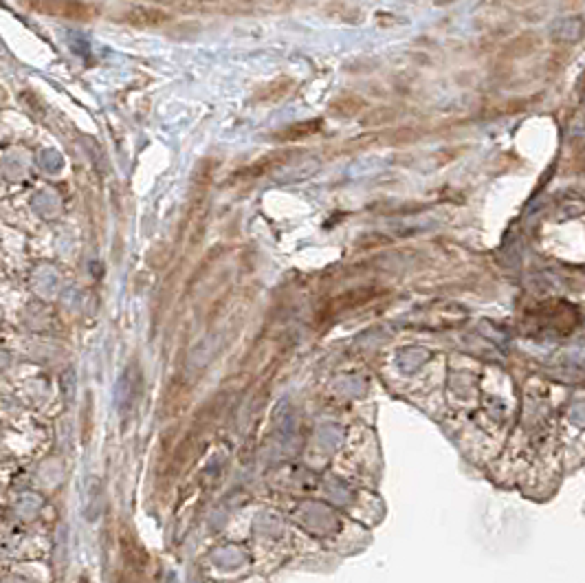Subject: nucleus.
Wrapping results in <instances>:
<instances>
[{
  "instance_id": "7ed1b4c3",
  "label": "nucleus",
  "mask_w": 585,
  "mask_h": 583,
  "mask_svg": "<svg viewBox=\"0 0 585 583\" xmlns=\"http://www.w3.org/2000/svg\"><path fill=\"white\" fill-rule=\"evenodd\" d=\"M170 20H172V16L167 11L157 9V7H146V5L132 7V9L121 13V22L139 26V29H148V26H161V24L170 22Z\"/></svg>"
},
{
  "instance_id": "39448f33",
  "label": "nucleus",
  "mask_w": 585,
  "mask_h": 583,
  "mask_svg": "<svg viewBox=\"0 0 585 583\" xmlns=\"http://www.w3.org/2000/svg\"><path fill=\"white\" fill-rule=\"evenodd\" d=\"M290 88H292V79H277V81H271V84L262 86V88L256 93L254 102H256V104H275V102L284 100V97L290 93Z\"/></svg>"
},
{
  "instance_id": "0eeeda50",
  "label": "nucleus",
  "mask_w": 585,
  "mask_h": 583,
  "mask_svg": "<svg viewBox=\"0 0 585 583\" xmlns=\"http://www.w3.org/2000/svg\"><path fill=\"white\" fill-rule=\"evenodd\" d=\"M570 421H572L577 427L585 429V401H579V403L572 405V410H570Z\"/></svg>"
},
{
  "instance_id": "20e7f679",
  "label": "nucleus",
  "mask_w": 585,
  "mask_h": 583,
  "mask_svg": "<svg viewBox=\"0 0 585 583\" xmlns=\"http://www.w3.org/2000/svg\"><path fill=\"white\" fill-rule=\"evenodd\" d=\"M319 130H322V119H306V121H295V123H290V126L277 130L273 134V139H275V141H280V143L304 141V139L317 134Z\"/></svg>"
},
{
  "instance_id": "423d86ee",
  "label": "nucleus",
  "mask_w": 585,
  "mask_h": 583,
  "mask_svg": "<svg viewBox=\"0 0 585 583\" xmlns=\"http://www.w3.org/2000/svg\"><path fill=\"white\" fill-rule=\"evenodd\" d=\"M364 108H366V102L361 100V97H339V100L332 102L330 115L341 117V119H350V117H357Z\"/></svg>"
},
{
  "instance_id": "6e6552de",
  "label": "nucleus",
  "mask_w": 585,
  "mask_h": 583,
  "mask_svg": "<svg viewBox=\"0 0 585 583\" xmlns=\"http://www.w3.org/2000/svg\"><path fill=\"white\" fill-rule=\"evenodd\" d=\"M566 361L568 364H575V366H583L585 364V348H572V350H568L566 352Z\"/></svg>"
},
{
  "instance_id": "f03ea898",
  "label": "nucleus",
  "mask_w": 585,
  "mask_h": 583,
  "mask_svg": "<svg viewBox=\"0 0 585 583\" xmlns=\"http://www.w3.org/2000/svg\"><path fill=\"white\" fill-rule=\"evenodd\" d=\"M292 157H297V152L295 150H286V152H273V155H267V157H262L258 161H254L251 165H247V168L238 170L235 172V180H242V178H258V176H264V174H269L273 172L275 168H280V165L288 163Z\"/></svg>"
},
{
  "instance_id": "f257e3e1",
  "label": "nucleus",
  "mask_w": 585,
  "mask_h": 583,
  "mask_svg": "<svg viewBox=\"0 0 585 583\" xmlns=\"http://www.w3.org/2000/svg\"><path fill=\"white\" fill-rule=\"evenodd\" d=\"M22 5L42 13V16H51V18H64V20H77V22H88L97 18V7H93L91 3H84V0H22Z\"/></svg>"
},
{
  "instance_id": "1a4fd4ad",
  "label": "nucleus",
  "mask_w": 585,
  "mask_h": 583,
  "mask_svg": "<svg viewBox=\"0 0 585 583\" xmlns=\"http://www.w3.org/2000/svg\"><path fill=\"white\" fill-rule=\"evenodd\" d=\"M385 119H389V110H385V108H381V110H374L372 115H368L366 117V123H381V121H385Z\"/></svg>"
}]
</instances>
